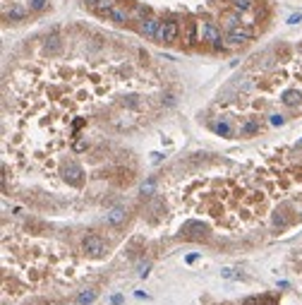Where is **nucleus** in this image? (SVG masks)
Returning <instances> with one entry per match:
<instances>
[{"label":"nucleus","instance_id":"1","mask_svg":"<svg viewBox=\"0 0 302 305\" xmlns=\"http://www.w3.org/2000/svg\"><path fill=\"white\" fill-rule=\"evenodd\" d=\"M180 24L175 19H163L161 27H158V34H156V43H163V46H170V43L178 41L180 36Z\"/></svg>","mask_w":302,"mask_h":305},{"label":"nucleus","instance_id":"2","mask_svg":"<svg viewBox=\"0 0 302 305\" xmlns=\"http://www.w3.org/2000/svg\"><path fill=\"white\" fill-rule=\"evenodd\" d=\"M199 41L211 43L216 51L223 48V41H221V27L214 24V22H199Z\"/></svg>","mask_w":302,"mask_h":305},{"label":"nucleus","instance_id":"3","mask_svg":"<svg viewBox=\"0 0 302 305\" xmlns=\"http://www.w3.org/2000/svg\"><path fill=\"white\" fill-rule=\"evenodd\" d=\"M82 250L86 257H94V260H98V257H103L106 252H108V245H106V240L101 236H86L82 240Z\"/></svg>","mask_w":302,"mask_h":305},{"label":"nucleus","instance_id":"4","mask_svg":"<svg viewBox=\"0 0 302 305\" xmlns=\"http://www.w3.org/2000/svg\"><path fill=\"white\" fill-rule=\"evenodd\" d=\"M254 39V31L247 27H237V29H230L226 41H228V48H240V46H247L249 41Z\"/></svg>","mask_w":302,"mask_h":305},{"label":"nucleus","instance_id":"5","mask_svg":"<svg viewBox=\"0 0 302 305\" xmlns=\"http://www.w3.org/2000/svg\"><path fill=\"white\" fill-rule=\"evenodd\" d=\"M161 22H163V19H158V17H147V19H142L137 27L139 34H142L144 39H149V41H156V34H158Z\"/></svg>","mask_w":302,"mask_h":305},{"label":"nucleus","instance_id":"6","mask_svg":"<svg viewBox=\"0 0 302 305\" xmlns=\"http://www.w3.org/2000/svg\"><path fill=\"white\" fill-rule=\"evenodd\" d=\"M182 41L187 48H192L194 43H199V22H187L182 27Z\"/></svg>","mask_w":302,"mask_h":305},{"label":"nucleus","instance_id":"7","mask_svg":"<svg viewBox=\"0 0 302 305\" xmlns=\"http://www.w3.org/2000/svg\"><path fill=\"white\" fill-rule=\"evenodd\" d=\"M106 17H110V19H113V22H118V24H125V22H130V19H132V12H130L125 5H115Z\"/></svg>","mask_w":302,"mask_h":305},{"label":"nucleus","instance_id":"8","mask_svg":"<svg viewBox=\"0 0 302 305\" xmlns=\"http://www.w3.org/2000/svg\"><path fill=\"white\" fill-rule=\"evenodd\" d=\"M125 219H127V209L125 207H113L106 214V223L108 226H120V223H125Z\"/></svg>","mask_w":302,"mask_h":305},{"label":"nucleus","instance_id":"9","mask_svg":"<svg viewBox=\"0 0 302 305\" xmlns=\"http://www.w3.org/2000/svg\"><path fill=\"white\" fill-rule=\"evenodd\" d=\"M65 176H68V181L72 183V185H79L82 183V168H79V164L77 161H68V168H65Z\"/></svg>","mask_w":302,"mask_h":305},{"label":"nucleus","instance_id":"10","mask_svg":"<svg viewBox=\"0 0 302 305\" xmlns=\"http://www.w3.org/2000/svg\"><path fill=\"white\" fill-rule=\"evenodd\" d=\"M5 19H7V22H12V24H19V22H24V19H27V10H24V7H19V5H12V7L5 12Z\"/></svg>","mask_w":302,"mask_h":305},{"label":"nucleus","instance_id":"11","mask_svg":"<svg viewBox=\"0 0 302 305\" xmlns=\"http://www.w3.org/2000/svg\"><path fill=\"white\" fill-rule=\"evenodd\" d=\"M60 48H63V41H60L58 34H51V36L43 41V53H48V56H55Z\"/></svg>","mask_w":302,"mask_h":305},{"label":"nucleus","instance_id":"12","mask_svg":"<svg viewBox=\"0 0 302 305\" xmlns=\"http://www.w3.org/2000/svg\"><path fill=\"white\" fill-rule=\"evenodd\" d=\"M223 27L228 29H237V27H242V19H240V12L237 10H230V12H226L223 14Z\"/></svg>","mask_w":302,"mask_h":305},{"label":"nucleus","instance_id":"13","mask_svg":"<svg viewBox=\"0 0 302 305\" xmlns=\"http://www.w3.org/2000/svg\"><path fill=\"white\" fill-rule=\"evenodd\" d=\"M259 130H261V123L257 118H252V120H247V123L240 127V135H242V137H249V135H254V132H259Z\"/></svg>","mask_w":302,"mask_h":305},{"label":"nucleus","instance_id":"14","mask_svg":"<svg viewBox=\"0 0 302 305\" xmlns=\"http://www.w3.org/2000/svg\"><path fill=\"white\" fill-rule=\"evenodd\" d=\"M118 2L115 0H96V5H94V12L96 14H108L113 7H115Z\"/></svg>","mask_w":302,"mask_h":305},{"label":"nucleus","instance_id":"15","mask_svg":"<svg viewBox=\"0 0 302 305\" xmlns=\"http://www.w3.org/2000/svg\"><path fill=\"white\" fill-rule=\"evenodd\" d=\"M130 12H132V19H139V22H142V19H147V17H149V7H147V5H142V2H135Z\"/></svg>","mask_w":302,"mask_h":305},{"label":"nucleus","instance_id":"16","mask_svg":"<svg viewBox=\"0 0 302 305\" xmlns=\"http://www.w3.org/2000/svg\"><path fill=\"white\" fill-rule=\"evenodd\" d=\"M98 291H94V289H86V291H82L79 296H77V303L79 305H91L94 301H96Z\"/></svg>","mask_w":302,"mask_h":305},{"label":"nucleus","instance_id":"17","mask_svg":"<svg viewBox=\"0 0 302 305\" xmlns=\"http://www.w3.org/2000/svg\"><path fill=\"white\" fill-rule=\"evenodd\" d=\"M286 106H295V103H300V92H295V89H288V92H283V99H281Z\"/></svg>","mask_w":302,"mask_h":305},{"label":"nucleus","instance_id":"18","mask_svg":"<svg viewBox=\"0 0 302 305\" xmlns=\"http://www.w3.org/2000/svg\"><path fill=\"white\" fill-rule=\"evenodd\" d=\"M214 132H216V135H221V137H230V135H233L230 125L226 123V120H219V123H214Z\"/></svg>","mask_w":302,"mask_h":305},{"label":"nucleus","instance_id":"19","mask_svg":"<svg viewBox=\"0 0 302 305\" xmlns=\"http://www.w3.org/2000/svg\"><path fill=\"white\" fill-rule=\"evenodd\" d=\"M252 2H254V0H230L233 10H237V12H247L249 7H252Z\"/></svg>","mask_w":302,"mask_h":305},{"label":"nucleus","instance_id":"20","mask_svg":"<svg viewBox=\"0 0 302 305\" xmlns=\"http://www.w3.org/2000/svg\"><path fill=\"white\" fill-rule=\"evenodd\" d=\"M48 7V0H29V12H43Z\"/></svg>","mask_w":302,"mask_h":305},{"label":"nucleus","instance_id":"21","mask_svg":"<svg viewBox=\"0 0 302 305\" xmlns=\"http://www.w3.org/2000/svg\"><path fill=\"white\" fill-rule=\"evenodd\" d=\"M151 193H153V178H149V181L142 185V195H151Z\"/></svg>","mask_w":302,"mask_h":305},{"label":"nucleus","instance_id":"22","mask_svg":"<svg viewBox=\"0 0 302 305\" xmlns=\"http://www.w3.org/2000/svg\"><path fill=\"white\" fill-rule=\"evenodd\" d=\"M242 305H261V301H259V298H254V296H249V298H245V301H242Z\"/></svg>","mask_w":302,"mask_h":305},{"label":"nucleus","instance_id":"23","mask_svg":"<svg viewBox=\"0 0 302 305\" xmlns=\"http://www.w3.org/2000/svg\"><path fill=\"white\" fill-rule=\"evenodd\" d=\"M300 19H302V14H300V12H298V14H290V17H288V24H298Z\"/></svg>","mask_w":302,"mask_h":305},{"label":"nucleus","instance_id":"24","mask_svg":"<svg viewBox=\"0 0 302 305\" xmlns=\"http://www.w3.org/2000/svg\"><path fill=\"white\" fill-rule=\"evenodd\" d=\"M163 103H165V106H173V103H175L173 94H163Z\"/></svg>","mask_w":302,"mask_h":305},{"label":"nucleus","instance_id":"25","mask_svg":"<svg viewBox=\"0 0 302 305\" xmlns=\"http://www.w3.org/2000/svg\"><path fill=\"white\" fill-rule=\"evenodd\" d=\"M271 123H274V125H283L286 120H283V115H271Z\"/></svg>","mask_w":302,"mask_h":305},{"label":"nucleus","instance_id":"26","mask_svg":"<svg viewBox=\"0 0 302 305\" xmlns=\"http://www.w3.org/2000/svg\"><path fill=\"white\" fill-rule=\"evenodd\" d=\"M123 303V296H113V298H110V305H120Z\"/></svg>","mask_w":302,"mask_h":305},{"label":"nucleus","instance_id":"27","mask_svg":"<svg viewBox=\"0 0 302 305\" xmlns=\"http://www.w3.org/2000/svg\"><path fill=\"white\" fill-rule=\"evenodd\" d=\"M139 274L147 277V274H149V264H142V267H139Z\"/></svg>","mask_w":302,"mask_h":305},{"label":"nucleus","instance_id":"28","mask_svg":"<svg viewBox=\"0 0 302 305\" xmlns=\"http://www.w3.org/2000/svg\"><path fill=\"white\" fill-rule=\"evenodd\" d=\"M261 305H278L274 298H261Z\"/></svg>","mask_w":302,"mask_h":305},{"label":"nucleus","instance_id":"29","mask_svg":"<svg viewBox=\"0 0 302 305\" xmlns=\"http://www.w3.org/2000/svg\"><path fill=\"white\" fill-rule=\"evenodd\" d=\"M226 2H230V0H226Z\"/></svg>","mask_w":302,"mask_h":305}]
</instances>
